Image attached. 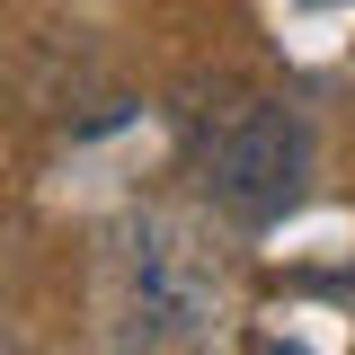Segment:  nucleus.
I'll use <instances>...</instances> for the list:
<instances>
[{"label":"nucleus","instance_id":"nucleus-1","mask_svg":"<svg viewBox=\"0 0 355 355\" xmlns=\"http://www.w3.org/2000/svg\"><path fill=\"white\" fill-rule=\"evenodd\" d=\"M222 258L187 214H133L107 240V329L125 355H196L222 329Z\"/></svg>","mask_w":355,"mask_h":355},{"label":"nucleus","instance_id":"nucleus-2","mask_svg":"<svg viewBox=\"0 0 355 355\" xmlns=\"http://www.w3.org/2000/svg\"><path fill=\"white\" fill-rule=\"evenodd\" d=\"M311 178V125L275 98H240L222 107L214 133H205V196H214L231 222H275L293 214Z\"/></svg>","mask_w":355,"mask_h":355},{"label":"nucleus","instance_id":"nucleus-3","mask_svg":"<svg viewBox=\"0 0 355 355\" xmlns=\"http://www.w3.org/2000/svg\"><path fill=\"white\" fill-rule=\"evenodd\" d=\"M266 355H302V347H266Z\"/></svg>","mask_w":355,"mask_h":355}]
</instances>
